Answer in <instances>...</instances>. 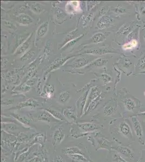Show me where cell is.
<instances>
[{
    "mask_svg": "<svg viewBox=\"0 0 145 162\" xmlns=\"http://www.w3.org/2000/svg\"><path fill=\"white\" fill-rule=\"evenodd\" d=\"M144 114V115H144V117H145V112L144 113V114Z\"/></svg>",
    "mask_w": 145,
    "mask_h": 162,
    "instance_id": "cell-33",
    "label": "cell"
},
{
    "mask_svg": "<svg viewBox=\"0 0 145 162\" xmlns=\"http://www.w3.org/2000/svg\"><path fill=\"white\" fill-rule=\"evenodd\" d=\"M99 94H100L99 93V90L98 87H94L92 89V92L89 95L87 101V105L86 106V109H85V111H86L87 109L88 108L89 104L90 103L93 101H94L95 99L98 97Z\"/></svg>",
    "mask_w": 145,
    "mask_h": 162,
    "instance_id": "cell-9",
    "label": "cell"
},
{
    "mask_svg": "<svg viewBox=\"0 0 145 162\" xmlns=\"http://www.w3.org/2000/svg\"><path fill=\"white\" fill-rule=\"evenodd\" d=\"M117 111V106H113L112 104L106 106L104 110V114L106 116H109L114 114Z\"/></svg>",
    "mask_w": 145,
    "mask_h": 162,
    "instance_id": "cell-13",
    "label": "cell"
},
{
    "mask_svg": "<svg viewBox=\"0 0 145 162\" xmlns=\"http://www.w3.org/2000/svg\"><path fill=\"white\" fill-rule=\"evenodd\" d=\"M138 162H145V160H144V159H140V160H139V161Z\"/></svg>",
    "mask_w": 145,
    "mask_h": 162,
    "instance_id": "cell-32",
    "label": "cell"
},
{
    "mask_svg": "<svg viewBox=\"0 0 145 162\" xmlns=\"http://www.w3.org/2000/svg\"><path fill=\"white\" fill-rule=\"evenodd\" d=\"M16 21L22 25H27L33 22V19L28 15L22 14L19 15L16 17Z\"/></svg>",
    "mask_w": 145,
    "mask_h": 162,
    "instance_id": "cell-8",
    "label": "cell"
},
{
    "mask_svg": "<svg viewBox=\"0 0 145 162\" xmlns=\"http://www.w3.org/2000/svg\"><path fill=\"white\" fill-rule=\"evenodd\" d=\"M101 97H102L101 96H98L97 98L95 99L94 101H93L90 103L89 104L88 107V108L87 109V111H86V114H89L90 112L93 111L94 109L96 108V107L97 106L99 103L101 99Z\"/></svg>",
    "mask_w": 145,
    "mask_h": 162,
    "instance_id": "cell-14",
    "label": "cell"
},
{
    "mask_svg": "<svg viewBox=\"0 0 145 162\" xmlns=\"http://www.w3.org/2000/svg\"><path fill=\"white\" fill-rule=\"evenodd\" d=\"M138 45V42L135 39H132L131 41L126 43L123 46V49L124 50H130L133 49L137 47Z\"/></svg>",
    "mask_w": 145,
    "mask_h": 162,
    "instance_id": "cell-15",
    "label": "cell"
},
{
    "mask_svg": "<svg viewBox=\"0 0 145 162\" xmlns=\"http://www.w3.org/2000/svg\"><path fill=\"white\" fill-rule=\"evenodd\" d=\"M63 114L65 116V117L67 118L68 120L72 122H75L76 115L75 110L73 106L69 107L67 108V109H64Z\"/></svg>",
    "mask_w": 145,
    "mask_h": 162,
    "instance_id": "cell-5",
    "label": "cell"
},
{
    "mask_svg": "<svg viewBox=\"0 0 145 162\" xmlns=\"http://www.w3.org/2000/svg\"><path fill=\"white\" fill-rule=\"evenodd\" d=\"M70 156L72 157V158L77 161L80 162H88V160L82 154H75L70 155Z\"/></svg>",
    "mask_w": 145,
    "mask_h": 162,
    "instance_id": "cell-19",
    "label": "cell"
},
{
    "mask_svg": "<svg viewBox=\"0 0 145 162\" xmlns=\"http://www.w3.org/2000/svg\"><path fill=\"white\" fill-rule=\"evenodd\" d=\"M131 27L129 25H125L123 26L121 28H120V30L118 32V34L121 36L123 35H126L129 33L130 31Z\"/></svg>",
    "mask_w": 145,
    "mask_h": 162,
    "instance_id": "cell-21",
    "label": "cell"
},
{
    "mask_svg": "<svg viewBox=\"0 0 145 162\" xmlns=\"http://www.w3.org/2000/svg\"><path fill=\"white\" fill-rule=\"evenodd\" d=\"M70 97V92L64 91L63 92H61L60 95V100L62 103H66Z\"/></svg>",
    "mask_w": 145,
    "mask_h": 162,
    "instance_id": "cell-20",
    "label": "cell"
},
{
    "mask_svg": "<svg viewBox=\"0 0 145 162\" xmlns=\"http://www.w3.org/2000/svg\"><path fill=\"white\" fill-rule=\"evenodd\" d=\"M115 162H127L119 156H115Z\"/></svg>",
    "mask_w": 145,
    "mask_h": 162,
    "instance_id": "cell-30",
    "label": "cell"
},
{
    "mask_svg": "<svg viewBox=\"0 0 145 162\" xmlns=\"http://www.w3.org/2000/svg\"><path fill=\"white\" fill-rule=\"evenodd\" d=\"M140 11L143 15H145V4L142 3L140 7Z\"/></svg>",
    "mask_w": 145,
    "mask_h": 162,
    "instance_id": "cell-31",
    "label": "cell"
},
{
    "mask_svg": "<svg viewBox=\"0 0 145 162\" xmlns=\"http://www.w3.org/2000/svg\"><path fill=\"white\" fill-rule=\"evenodd\" d=\"M87 63L86 59L84 58H80L76 60L75 63L73 65L74 67H81L83 65H84Z\"/></svg>",
    "mask_w": 145,
    "mask_h": 162,
    "instance_id": "cell-22",
    "label": "cell"
},
{
    "mask_svg": "<svg viewBox=\"0 0 145 162\" xmlns=\"http://www.w3.org/2000/svg\"><path fill=\"white\" fill-rule=\"evenodd\" d=\"M64 137V134L62 129H59L54 132L53 135V144L54 145H58L61 142Z\"/></svg>",
    "mask_w": 145,
    "mask_h": 162,
    "instance_id": "cell-4",
    "label": "cell"
},
{
    "mask_svg": "<svg viewBox=\"0 0 145 162\" xmlns=\"http://www.w3.org/2000/svg\"><path fill=\"white\" fill-rule=\"evenodd\" d=\"M51 116L52 115L48 112L43 111L38 115L37 118L38 120L49 122L51 120Z\"/></svg>",
    "mask_w": 145,
    "mask_h": 162,
    "instance_id": "cell-16",
    "label": "cell"
},
{
    "mask_svg": "<svg viewBox=\"0 0 145 162\" xmlns=\"http://www.w3.org/2000/svg\"><path fill=\"white\" fill-rule=\"evenodd\" d=\"M36 106V102H35V101H33L32 100H28L26 102H25L23 103L21 105V106Z\"/></svg>",
    "mask_w": 145,
    "mask_h": 162,
    "instance_id": "cell-26",
    "label": "cell"
},
{
    "mask_svg": "<svg viewBox=\"0 0 145 162\" xmlns=\"http://www.w3.org/2000/svg\"><path fill=\"white\" fill-rule=\"evenodd\" d=\"M48 30V23L47 22H43L37 30V36L39 37H42L44 36L47 33Z\"/></svg>",
    "mask_w": 145,
    "mask_h": 162,
    "instance_id": "cell-12",
    "label": "cell"
},
{
    "mask_svg": "<svg viewBox=\"0 0 145 162\" xmlns=\"http://www.w3.org/2000/svg\"><path fill=\"white\" fill-rule=\"evenodd\" d=\"M78 127L84 132H93L99 128V126L94 123H84L78 124Z\"/></svg>",
    "mask_w": 145,
    "mask_h": 162,
    "instance_id": "cell-6",
    "label": "cell"
},
{
    "mask_svg": "<svg viewBox=\"0 0 145 162\" xmlns=\"http://www.w3.org/2000/svg\"><path fill=\"white\" fill-rule=\"evenodd\" d=\"M47 111L48 112L50 115H52L57 120L58 119L59 120H64L63 115H62L60 112L54 110H50V109H48Z\"/></svg>",
    "mask_w": 145,
    "mask_h": 162,
    "instance_id": "cell-18",
    "label": "cell"
},
{
    "mask_svg": "<svg viewBox=\"0 0 145 162\" xmlns=\"http://www.w3.org/2000/svg\"><path fill=\"white\" fill-rule=\"evenodd\" d=\"M113 22V19L112 17L107 15H105L101 17L98 21L97 26L100 29H106L110 26Z\"/></svg>",
    "mask_w": 145,
    "mask_h": 162,
    "instance_id": "cell-1",
    "label": "cell"
},
{
    "mask_svg": "<svg viewBox=\"0 0 145 162\" xmlns=\"http://www.w3.org/2000/svg\"><path fill=\"white\" fill-rule=\"evenodd\" d=\"M107 61H108V59H107V58L99 59L95 61V65L97 67H100V66L103 65V64L106 63L107 62Z\"/></svg>",
    "mask_w": 145,
    "mask_h": 162,
    "instance_id": "cell-25",
    "label": "cell"
},
{
    "mask_svg": "<svg viewBox=\"0 0 145 162\" xmlns=\"http://www.w3.org/2000/svg\"><path fill=\"white\" fill-rule=\"evenodd\" d=\"M144 94H145V93H144Z\"/></svg>",
    "mask_w": 145,
    "mask_h": 162,
    "instance_id": "cell-35",
    "label": "cell"
},
{
    "mask_svg": "<svg viewBox=\"0 0 145 162\" xmlns=\"http://www.w3.org/2000/svg\"><path fill=\"white\" fill-rule=\"evenodd\" d=\"M109 53H116L114 50L108 47L99 48L97 49H91L87 50L84 53L94 54H103Z\"/></svg>",
    "mask_w": 145,
    "mask_h": 162,
    "instance_id": "cell-2",
    "label": "cell"
},
{
    "mask_svg": "<svg viewBox=\"0 0 145 162\" xmlns=\"http://www.w3.org/2000/svg\"><path fill=\"white\" fill-rule=\"evenodd\" d=\"M132 121L133 122V126L135 134L139 138V140H142L143 132L141 124L136 117L132 118Z\"/></svg>",
    "mask_w": 145,
    "mask_h": 162,
    "instance_id": "cell-3",
    "label": "cell"
},
{
    "mask_svg": "<svg viewBox=\"0 0 145 162\" xmlns=\"http://www.w3.org/2000/svg\"><path fill=\"white\" fill-rule=\"evenodd\" d=\"M117 150L120 153L125 155L126 156L130 157L131 158L132 157V159H133V157L132 156V155H133V154L131 150L129 149L125 148V147H122V146H119L117 148Z\"/></svg>",
    "mask_w": 145,
    "mask_h": 162,
    "instance_id": "cell-17",
    "label": "cell"
},
{
    "mask_svg": "<svg viewBox=\"0 0 145 162\" xmlns=\"http://www.w3.org/2000/svg\"><path fill=\"white\" fill-rule=\"evenodd\" d=\"M120 131L122 134L127 138H132V134L131 129L130 128V126L128 124L125 122H123L120 124L119 126Z\"/></svg>",
    "mask_w": 145,
    "mask_h": 162,
    "instance_id": "cell-7",
    "label": "cell"
},
{
    "mask_svg": "<svg viewBox=\"0 0 145 162\" xmlns=\"http://www.w3.org/2000/svg\"><path fill=\"white\" fill-rule=\"evenodd\" d=\"M53 162H63V159L60 156H56L53 159Z\"/></svg>",
    "mask_w": 145,
    "mask_h": 162,
    "instance_id": "cell-29",
    "label": "cell"
},
{
    "mask_svg": "<svg viewBox=\"0 0 145 162\" xmlns=\"http://www.w3.org/2000/svg\"><path fill=\"white\" fill-rule=\"evenodd\" d=\"M139 67L140 69H145V55L142 56V57L140 59Z\"/></svg>",
    "mask_w": 145,
    "mask_h": 162,
    "instance_id": "cell-28",
    "label": "cell"
},
{
    "mask_svg": "<svg viewBox=\"0 0 145 162\" xmlns=\"http://www.w3.org/2000/svg\"><path fill=\"white\" fill-rule=\"evenodd\" d=\"M28 47H29V42L27 41L22 45V46H21L20 48V49L18 51V53H22L28 48Z\"/></svg>",
    "mask_w": 145,
    "mask_h": 162,
    "instance_id": "cell-27",
    "label": "cell"
},
{
    "mask_svg": "<svg viewBox=\"0 0 145 162\" xmlns=\"http://www.w3.org/2000/svg\"><path fill=\"white\" fill-rule=\"evenodd\" d=\"M32 9L33 10V11L37 13H40L41 12H42L43 10V9L41 7H40L39 4L35 3L32 5Z\"/></svg>",
    "mask_w": 145,
    "mask_h": 162,
    "instance_id": "cell-24",
    "label": "cell"
},
{
    "mask_svg": "<svg viewBox=\"0 0 145 162\" xmlns=\"http://www.w3.org/2000/svg\"><path fill=\"white\" fill-rule=\"evenodd\" d=\"M144 39H145V35H144Z\"/></svg>",
    "mask_w": 145,
    "mask_h": 162,
    "instance_id": "cell-34",
    "label": "cell"
},
{
    "mask_svg": "<svg viewBox=\"0 0 145 162\" xmlns=\"http://www.w3.org/2000/svg\"><path fill=\"white\" fill-rule=\"evenodd\" d=\"M123 103L125 106L126 109L129 111H133L136 108V103L133 99L127 98L123 101Z\"/></svg>",
    "mask_w": 145,
    "mask_h": 162,
    "instance_id": "cell-10",
    "label": "cell"
},
{
    "mask_svg": "<svg viewBox=\"0 0 145 162\" xmlns=\"http://www.w3.org/2000/svg\"><path fill=\"white\" fill-rule=\"evenodd\" d=\"M108 34H104L101 33H98L93 36L90 42L94 43H99L100 42H103L108 36Z\"/></svg>",
    "mask_w": 145,
    "mask_h": 162,
    "instance_id": "cell-11",
    "label": "cell"
},
{
    "mask_svg": "<svg viewBox=\"0 0 145 162\" xmlns=\"http://www.w3.org/2000/svg\"><path fill=\"white\" fill-rule=\"evenodd\" d=\"M113 11H114L115 13L117 14H124L127 13L126 9L119 6L115 7Z\"/></svg>",
    "mask_w": 145,
    "mask_h": 162,
    "instance_id": "cell-23",
    "label": "cell"
}]
</instances>
